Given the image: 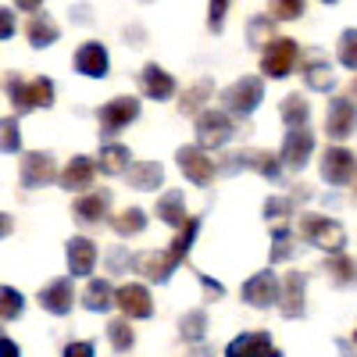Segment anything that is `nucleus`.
Segmentation results:
<instances>
[{
	"label": "nucleus",
	"mask_w": 357,
	"mask_h": 357,
	"mask_svg": "<svg viewBox=\"0 0 357 357\" xmlns=\"http://www.w3.org/2000/svg\"><path fill=\"white\" fill-rule=\"evenodd\" d=\"M175 165H178V172H183L193 186H211V178H215V161L207 158V151L197 143V146H178L175 151Z\"/></svg>",
	"instance_id": "0eeeda50"
},
{
	"label": "nucleus",
	"mask_w": 357,
	"mask_h": 357,
	"mask_svg": "<svg viewBox=\"0 0 357 357\" xmlns=\"http://www.w3.org/2000/svg\"><path fill=\"white\" fill-rule=\"evenodd\" d=\"M186 357H215V350H211V347H207V343H193Z\"/></svg>",
	"instance_id": "de8ad7c7"
},
{
	"label": "nucleus",
	"mask_w": 357,
	"mask_h": 357,
	"mask_svg": "<svg viewBox=\"0 0 357 357\" xmlns=\"http://www.w3.org/2000/svg\"><path fill=\"white\" fill-rule=\"evenodd\" d=\"M325 132H329V139H336V143H343L357 132V107L347 97L329 100V111H325Z\"/></svg>",
	"instance_id": "ddd939ff"
},
{
	"label": "nucleus",
	"mask_w": 357,
	"mask_h": 357,
	"mask_svg": "<svg viewBox=\"0 0 357 357\" xmlns=\"http://www.w3.org/2000/svg\"><path fill=\"white\" fill-rule=\"evenodd\" d=\"M65 261H68L72 279H86L97 268V243L86 240V236H72L65 247Z\"/></svg>",
	"instance_id": "f3484780"
},
{
	"label": "nucleus",
	"mask_w": 357,
	"mask_h": 357,
	"mask_svg": "<svg viewBox=\"0 0 357 357\" xmlns=\"http://www.w3.org/2000/svg\"><path fill=\"white\" fill-rule=\"evenodd\" d=\"M354 175H357L354 154L347 151V146H329V151H325V158H321V178H325V183L347 186Z\"/></svg>",
	"instance_id": "dca6fc26"
},
{
	"label": "nucleus",
	"mask_w": 357,
	"mask_h": 357,
	"mask_svg": "<svg viewBox=\"0 0 357 357\" xmlns=\"http://www.w3.org/2000/svg\"><path fill=\"white\" fill-rule=\"evenodd\" d=\"M15 8H22V11H40L43 0H15Z\"/></svg>",
	"instance_id": "09e8293b"
},
{
	"label": "nucleus",
	"mask_w": 357,
	"mask_h": 357,
	"mask_svg": "<svg viewBox=\"0 0 357 357\" xmlns=\"http://www.w3.org/2000/svg\"><path fill=\"white\" fill-rule=\"evenodd\" d=\"M97 354V347L89 343V340H75V343H65V350H61V357H93Z\"/></svg>",
	"instance_id": "37998d69"
},
{
	"label": "nucleus",
	"mask_w": 357,
	"mask_h": 357,
	"mask_svg": "<svg viewBox=\"0 0 357 357\" xmlns=\"http://www.w3.org/2000/svg\"><path fill=\"white\" fill-rule=\"evenodd\" d=\"M350 93H354V97H357V79H354V86H350Z\"/></svg>",
	"instance_id": "8fccbe9b"
},
{
	"label": "nucleus",
	"mask_w": 357,
	"mask_h": 357,
	"mask_svg": "<svg viewBox=\"0 0 357 357\" xmlns=\"http://www.w3.org/2000/svg\"><path fill=\"white\" fill-rule=\"evenodd\" d=\"M18 178L25 190H40V186H50L54 178H61V172H57L54 158L50 154H22V165H18Z\"/></svg>",
	"instance_id": "9b49d317"
},
{
	"label": "nucleus",
	"mask_w": 357,
	"mask_h": 357,
	"mask_svg": "<svg viewBox=\"0 0 357 357\" xmlns=\"http://www.w3.org/2000/svg\"><path fill=\"white\" fill-rule=\"evenodd\" d=\"M97 168H100L104 175H126V172L132 168V154H129V146H122V143H107V146H100Z\"/></svg>",
	"instance_id": "bb28decb"
},
{
	"label": "nucleus",
	"mask_w": 357,
	"mask_h": 357,
	"mask_svg": "<svg viewBox=\"0 0 357 357\" xmlns=\"http://www.w3.org/2000/svg\"><path fill=\"white\" fill-rule=\"evenodd\" d=\"M296 40H289V36H279V40H272L264 47V54H261V72L268 75V79H286L289 72H293V65H296Z\"/></svg>",
	"instance_id": "6e6552de"
},
{
	"label": "nucleus",
	"mask_w": 357,
	"mask_h": 357,
	"mask_svg": "<svg viewBox=\"0 0 357 357\" xmlns=\"http://www.w3.org/2000/svg\"><path fill=\"white\" fill-rule=\"evenodd\" d=\"M4 89H8V100L15 104L18 114H29V111H36V107H50L54 104V82L47 75H36V79L8 75Z\"/></svg>",
	"instance_id": "f03ea898"
},
{
	"label": "nucleus",
	"mask_w": 357,
	"mask_h": 357,
	"mask_svg": "<svg viewBox=\"0 0 357 357\" xmlns=\"http://www.w3.org/2000/svg\"><path fill=\"white\" fill-rule=\"evenodd\" d=\"M325 272L333 275V282H336V286H354V282H357V264H354L343 250H340V254H333V261L325 264Z\"/></svg>",
	"instance_id": "2f4dec72"
},
{
	"label": "nucleus",
	"mask_w": 357,
	"mask_h": 357,
	"mask_svg": "<svg viewBox=\"0 0 357 357\" xmlns=\"http://www.w3.org/2000/svg\"><path fill=\"white\" fill-rule=\"evenodd\" d=\"M340 65L357 72V29H343V36H340Z\"/></svg>",
	"instance_id": "e433bc0d"
},
{
	"label": "nucleus",
	"mask_w": 357,
	"mask_h": 357,
	"mask_svg": "<svg viewBox=\"0 0 357 357\" xmlns=\"http://www.w3.org/2000/svg\"><path fill=\"white\" fill-rule=\"evenodd\" d=\"M139 82H143V93L151 97V100H168V97H175V79H172V72H165V68L154 65V61L139 72Z\"/></svg>",
	"instance_id": "4be33fe9"
},
{
	"label": "nucleus",
	"mask_w": 357,
	"mask_h": 357,
	"mask_svg": "<svg viewBox=\"0 0 357 357\" xmlns=\"http://www.w3.org/2000/svg\"><path fill=\"white\" fill-rule=\"evenodd\" d=\"M321 4H340V0H321Z\"/></svg>",
	"instance_id": "3c124183"
},
{
	"label": "nucleus",
	"mask_w": 357,
	"mask_h": 357,
	"mask_svg": "<svg viewBox=\"0 0 357 357\" xmlns=\"http://www.w3.org/2000/svg\"><path fill=\"white\" fill-rule=\"evenodd\" d=\"M243 168L264 175L268 183H279V178H282V165H279V158H275V154H268V151H240V154H229V158L222 161L218 172L236 175V172H243Z\"/></svg>",
	"instance_id": "423d86ee"
},
{
	"label": "nucleus",
	"mask_w": 357,
	"mask_h": 357,
	"mask_svg": "<svg viewBox=\"0 0 357 357\" xmlns=\"http://www.w3.org/2000/svg\"><path fill=\"white\" fill-rule=\"evenodd\" d=\"M354 343H357V333H354Z\"/></svg>",
	"instance_id": "603ef678"
},
{
	"label": "nucleus",
	"mask_w": 357,
	"mask_h": 357,
	"mask_svg": "<svg viewBox=\"0 0 357 357\" xmlns=\"http://www.w3.org/2000/svg\"><path fill=\"white\" fill-rule=\"evenodd\" d=\"M215 93V86L211 82H207V79H200L193 89H186V97L183 100H178V111H183V114H200V107H204V100L207 97H211Z\"/></svg>",
	"instance_id": "72a5a7b5"
},
{
	"label": "nucleus",
	"mask_w": 357,
	"mask_h": 357,
	"mask_svg": "<svg viewBox=\"0 0 357 357\" xmlns=\"http://www.w3.org/2000/svg\"><path fill=\"white\" fill-rule=\"evenodd\" d=\"M107 204H111L107 193H86V197L75 200L72 215H75L79 225H100V222L107 218Z\"/></svg>",
	"instance_id": "393cba45"
},
{
	"label": "nucleus",
	"mask_w": 357,
	"mask_h": 357,
	"mask_svg": "<svg viewBox=\"0 0 357 357\" xmlns=\"http://www.w3.org/2000/svg\"><path fill=\"white\" fill-rule=\"evenodd\" d=\"M114 293L118 289H111L107 279H89L86 289H82V307L93 311V314H104V311L114 307Z\"/></svg>",
	"instance_id": "a878e982"
},
{
	"label": "nucleus",
	"mask_w": 357,
	"mask_h": 357,
	"mask_svg": "<svg viewBox=\"0 0 357 357\" xmlns=\"http://www.w3.org/2000/svg\"><path fill=\"white\" fill-rule=\"evenodd\" d=\"M154 215L165 222V225H172V229H183L190 218H186V197H183V190H168V193H161L158 197V207H154Z\"/></svg>",
	"instance_id": "b1692460"
},
{
	"label": "nucleus",
	"mask_w": 357,
	"mask_h": 357,
	"mask_svg": "<svg viewBox=\"0 0 357 357\" xmlns=\"http://www.w3.org/2000/svg\"><path fill=\"white\" fill-rule=\"evenodd\" d=\"M25 36H29V43H33L36 50H43V47L57 43L61 29H57V22L50 15H33V18H29V25H25Z\"/></svg>",
	"instance_id": "cd10ccee"
},
{
	"label": "nucleus",
	"mask_w": 357,
	"mask_h": 357,
	"mask_svg": "<svg viewBox=\"0 0 357 357\" xmlns=\"http://www.w3.org/2000/svg\"><path fill=\"white\" fill-rule=\"evenodd\" d=\"M178 333H183V340H190V343H200L204 340V333H207V311H190V314H183V321H178Z\"/></svg>",
	"instance_id": "f704fd0d"
},
{
	"label": "nucleus",
	"mask_w": 357,
	"mask_h": 357,
	"mask_svg": "<svg viewBox=\"0 0 357 357\" xmlns=\"http://www.w3.org/2000/svg\"><path fill=\"white\" fill-rule=\"evenodd\" d=\"M107 65H111L107 61V50L97 40H89V43H82L75 50V72L86 75V79H104L107 75Z\"/></svg>",
	"instance_id": "aec40b11"
},
{
	"label": "nucleus",
	"mask_w": 357,
	"mask_h": 357,
	"mask_svg": "<svg viewBox=\"0 0 357 357\" xmlns=\"http://www.w3.org/2000/svg\"><path fill=\"white\" fill-rule=\"evenodd\" d=\"M229 4H232V0H207V29H211V33H222V29H225Z\"/></svg>",
	"instance_id": "ea45409f"
},
{
	"label": "nucleus",
	"mask_w": 357,
	"mask_h": 357,
	"mask_svg": "<svg viewBox=\"0 0 357 357\" xmlns=\"http://www.w3.org/2000/svg\"><path fill=\"white\" fill-rule=\"evenodd\" d=\"M243 301L257 311H268V307H279L282 301V286L275 279V272H257L243 282Z\"/></svg>",
	"instance_id": "9d476101"
},
{
	"label": "nucleus",
	"mask_w": 357,
	"mask_h": 357,
	"mask_svg": "<svg viewBox=\"0 0 357 357\" xmlns=\"http://www.w3.org/2000/svg\"><path fill=\"white\" fill-rule=\"evenodd\" d=\"M129 321H132V318H114V321L107 325V340H111V347H114L118 354L132 350V343H136V333H132Z\"/></svg>",
	"instance_id": "473e14b6"
},
{
	"label": "nucleus",
	"mask_w": 357,
	"mask_h": 357,
	"mask_svg": "<svg viewBox=\"0 0 357 357\" xmlns=\"http://www.w3.org/2000/svg\"><path fill=\"white\" fill-rule=\"evenodd\" d=\"M0 25H4V29H0V33H4V40H11V33H15V22H11V11H8V8L0 11Z\"/></svg>",
	"instance_id": "49530a36"
},
{
	"label": "nucleus",
	"mask_w": 357,
	"mask_h": 357,
	"mask_svg": "<svg viewBox=\"0 0 357 357\" xmlns=\"http://www.w3.org/2000/svg\"><path fill=\"white\" fill-rule=\"evenodd\" d=\"M232 136H236V126H232L229 111L204 107L197 114V143L204 146V151H218V146H225Z\"/></svg>",
	"instance_id": "39448f33"
},
{
	"label": "nucleus",
	"mask_w": 357,
	"mask_h": 357,
	"mask_svg": "<svg viewBox=\"0 0 357 357\" xmlns=\"http://www.w3.org/2000/svg\"><path fill=\"white\" fill-rule=\"evenodd\" d=\"M111 229H114L118 236H139V232L146 229V215L139 211V207H126V211H118V215L111 218Z\"/></svg>",
	"instance_id": "7c9ffc66"
},
{
	"label": "nucleus",
	"mask_w": 357,
	"mask_h": 357,
	"mask_svg": "<svg viewBox=\"0 0 357 357\" xmlns=\"http://www.w3.org/2000/svg\"><path fill=\"white\" fill-rule=\"evenodd\" d=\"M293 211V204L286 197H268L264 200V218L268 222H286V215Z\"/></svg>",
	"instance_id": "79ce46f5"
},
{
	"label": "nucleus",
	"mask_w": 357,
	"mask_h": 357,
	"mask_svg": "<svg viewBox=\"0 0 357 357\" xmlns=\"http://www.w3.org/2000/svg\"><path fill=\"white\" fill-rule=\"evenodd\" d=\"M114 304L122 307V314H126V318H132V321H143V318H151V314H154L151 289L139 286V282H126L122 289L114 293Z\"/></svg>",
	"instance_id": "4468645a"
},
{
	"label": "nucleus",
	"mask_w": 357,
	"mask_h": 357,
	"mask_svg": "<svg viewBox=\"0 0 357 357\" xmlns=\"http://www.w3.org/2000/svg\"><path fill=\"white\" fill-rule=\"evenodd\" d=\"M225 357H282L268 333H243L225 347Z\"/></svg>",
	"instance_id": "a211bd4d"
},
{
	"label": "nucleus",
	"mask_w": 357,
	"mask_h": 357,
	"mask_svg": "<svg viewBox=\"0 0 357 357\" xmlns=\"http://www.w3.org/2000/svg\"><path fill=\"white\" fill-rule=\"evenodd\" d=\"M136 118H139V100L136 97H114L97 111V126H100L104 136H114V132L129 129V122H136Z\"/></svg>",
	"instance_id": "1a4fd4ad"
},
{
	"label": "nucleus",
	"mask_w": 357,
	"mask_h": 357,
	"mask_svg": "<svg viewBox=\"0 0 357 357\" xmlns=\"http://www.w3.org/2000/svg\"><path fill=\"white\" fill-rule=\"evenodd\" d=\"M282 122L289 126V129H296V126H307V118H311V104L301 97V93H289L286 100H282Z\"/></svg>",
	"instance_id": "c756f323"
},
{
	"label": "nucleus",
	"mask_w": 357,
	"mask_h": 357,
	"mask_svg": "<svg viewBox=\"0 0 357 357\" xmlns=\"http://www.w3.org/2000/svg\"><path fill=\"white\" fill-rule=\"evenodd\" d=\"M268 4H272V18L279 22H293L304 15V0H268Z\"/></svg>",
	"instance_id": "58836bf2"
},
{
	"label": "nucleus",
	"mask_w": 357,
	"mask_h": 357,
	"mask_svg": "<svg viewBox=\"0 0 357 357\" xmlns=\"http://www.w3.org/2000/svg\"><path fill=\"white\" fill-rule=\"evenodd\" d=\"M261 100H264V82L257 75H243V79H236L232 86L222 89V107L236 118L254 114L261 107Z\"/></svg>",
	"instance_id": "20e7f679"
},
{
	"label": "nucleus",
	"mask_w": 357,
	"mask_h": 357,
	"mask_svg": "<svg viewBox=\"0 0 357 357\" xmlns=\"http://www.w3.org/2000/svg\"><path fill=\"white\" fill-rule=\"evenodd\" d=\"M197 279H200V286H204L207 293H211V296H225V286H222V282H215V279H207L204 272H200Z\"/></svg>",
	"instance_id": "c03bdc74"
},
{
	"label": "nucleus",
	"mask_w": 357,
	"mask_h": 357,
	"mask_svg": "<svg viewBox=\"0 0 357 357\" xmlns=\"http://www.w3.org/2000/svg\"><path fill=\"white\" fill-rule=\"evenodd\" d=\"M72 304H75V289H72V279H54V282H47L43 289H40V307L47 311V314H68L72 311Z\"/></svg>",
	"instance_id": "6ab92c4d"
},
{
	"label": "nucleus",
	"mask_w": 357,
	"mask_h": 357,
	"mask_svg": "<svg viewBox=\"0 0 357 357\" xmlns=\"http://www.w3.org/2000/svg\"><path fill=\"white\" fill-rule=\"evenodd\" d=\"M304 286H307V275L304 272H289L286 282H282V301H279V311L286 318H301L304 314Z\"/></svg>",
	"instance_id": "5701e85b"
},
{
	"label": "nucleus",
	"mask_w": 357,
	"mask_h": 357,
	"mask_svg": "<svg viewBox=\"0 0 357 357\" xmlns=\"http://www.w3.org/2000/svg\"><path fill=\"white\" fill-rule=\"evenodd\" d=\"M311 154H314V132H311L307 126L289 129V132H286V139H282V151H279L282 165H286V168H293V172H301V168L311 161Z\"/></svg>",
	"instance_id": "f8f14e48"
},
{
	"label": "nucleus",
	"mask_w": 357,
	"mask_h": 357,
	"mask_svg": "<svg viewBox=\"0 0 357 357\" xmlns=\"http://www.w3.org/2000/svg\"><path fill=\"white\" fill-rule=\"evenodd\" d=\"M0 301H4V304H0V314H4V321H15V318L22 314V307H25V296H22L15 286L0 289Z\"/></svg>",
	"instance_id": "4c0bfd02"
},
{
	"label": "nucleus",
	"mask_w": 357,
	"mask_h": 357,
	"mask_svg": "<svg viewBox=\"0 0 357 357\" xmlns=\"http://www.w3.org/2000/svg\"><path fill=\"white\" fill-rule=\"evenodd\" d=\"M0 129H4V154L11 158V154H18L22 151V132H18V118H4V122H0Z\"/></svg>",
	"instance_id": "a19ab883"
},
{
	"label": "nucleus",
	"mask_w": 357,
	"mask_h": 357,
	"mask_svg": "<svg viewBox=\"0 0 357 357\" xmlns=\"http://www.w3.org/2000/svg\"><path fill=\"white\" fill-rule=\"evenodd\" d=\"M301 75H304L307 89H314V93H329V89L336 86L333 65H329V57H325L321 50H307V54H304V61H301Z\"/></svg>",
	"instance_id": "2eb2a0df"
},
{
	"label": "nucleus",
	"mask_w": 357,
	"mask_h": 357,
	"mask_svg": "<svg viewBox=\"0 0 357 357\" xmlns=\"http://www.w3.org/2000/svg\"><path fill=\"white\" fill-rule=\"evenodd\" d=\"M93 175H97V161L86 158V154H75L65 168H61V186L68 193H82L86 186H93Z\"/></svg>",
	"instance_id": "412c9836"
},
{
	"label": "nucleus",
	"mask_w": 357,
	"mask_h": 357,
	"mask_svg": "<svg viewBox=\"0 0 357 357\" xmlns=\"http://www.w3.org/2000/svg\"><path fill=\"white\" fill-rule=\"evenodd\" d=\"M126 175H129V186L132 190H158L165 183V168L158 161H136Z\"/></svg>",
	"instance_id": "c85d7f7f"
},
{
	"label": "nucleus",
	"mask_w": 357,
	"mask_h": 357,
	"mask_svg": "<svg viewBox=\"0 0 357 357\" xmlns=\"http://www.w3.org/2000/svg\"><path fill=\"white\" fill-rule=\"evenodd\" d=\"M301 236H304V243H311L318 250H329V254H340L347 247V229L336 218H325V215H304Z\"/></svg>",
	"instance_id": "7ed1b4c3"
},
{
	"label": "nucleus",
	"mask_w": 357,
	"mask_h": 357,
	"mask_svg": "<svg viewBox=\"0 0 357 357\" xmlns=\"http://www.w3.org/2000/svg\"><path fill=\"white\" fill-rule=\"evenodd\" d=\"M197 232H200V218H190V222L183 225V232L172 240L168 250H146V254H139V257H136V268H139V272L151 279V282H168L172 272H175V268L186 261V254L193 250Z\"/></svg>",
	"instance_id": "f257e3e1"
},
{
	"label": "nucleus",
	"mask_w": 357,
	"mask_h": 357,
	"mask_svg": "<svg viewBox=\"0 0 357 357\" xmlns=\"http://www.w3.org/2000/svg\"><path fill=\"white\" fill-rule=\"evenodd\" d=\"M275 25H272V15H257V18H250V25H247V36H250V47H268L275 36Z\"/></svg>",
	"instance_id": "c9c22d12"
},
{
	"label": "nucleus",
	"mask_w": 357,
	"mask_h": 357,
	"mask_svg": "<svg viewBox=\"0 0 357 357\" xmlns=\"http://www.w3.org/2000/svg\"><path fill=\"white\" fill-rule=\"evenodd\" d=\"M0 357H22V350H18V343H11L8 336L0 340Z\"/></svg>",
	"instance_id": "a18cd8bd"
}]
</instances>
